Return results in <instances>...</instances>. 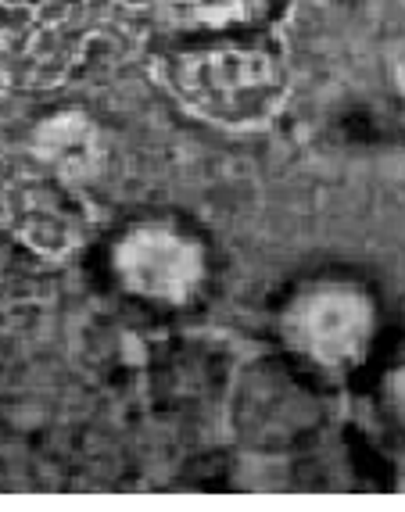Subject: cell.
I'll return each instance as SVG.
<instances>
[{"mask_svg":"<svg viewBox=\"0 0 405 512\" xmlns=\"http://www.w3.org/2000/svg\"><path fill=\"white\" fill-rule=\"evenodd\" d=\"M155 76L183 111L223 129L262 126L287 97L284 51L266 29L162 43Z\"/></svg>","mask_w":405,"mask_h":512,"instance_id":"cell-1","label":"cell"},{"mask_svg":"<svg viewBox=\"0 0 405 512\" xmlns=\"http://www.w3.org/2000/svg\"><path fill=\"white\" fill-rule=\"evenodd\" d=\"M122 0H0V90L44 94L87 61Z\"/></svg>","mask_w":405,"mask_h":512,"instance_id":"cell-2","label":"cell"},{"mask_svg":"<svg viewBox=\"0 0 405 512\" xmlns=\"http://www.w3.org/2000/svg\"><path fill=\"white\" fill-rule=\"evenodd\" d=\"M87 183L26 147L0 162V222L40 258H65L87 240Z\"/></svg>","mask_w":405,"mask_h":512,"instance_id":"cell-3","label":"cell"},{"mask_svg":"<svg viewBox=\"0 0 405 512\" xmlns=\"http://www.w3.org/2000/svg\"><path fill=\"white\" fill-rule=\"evenodd\" d=\"M112 276L144 305H187L208 280V251L190 230L169 219L133 222L112 244Z\"/></svg>","mask_w":405,"mask_h":512,"instance_id":"cell-4","label":"cell"},{"mask_svg":"<svg viewBox=\"0 0 405 512\" xmlns=\"http://www.w3.org/2000/svg\"><path fill=\"white\" fill-rule=\"evenodd\" d=\"M373 337V301L355 283H309L284 308V341L323 369H348Z\"/></svg>","mask_w":405,"mask_h":512,"instance_id":"cell-5","label":"cell"},{"mask_svg":"<svg viewBox=\"0 0 405 512\" xmlns=\"http://www.w3.org/2000/svg\"><path fill=\"white\" fill-rule=\"evenodd\" d=\"M276 15V0H147V22L162 43L262 33Z\"/></svg>","mask_w":405,"mask_h":512,"instance_id":"cell-6","label":"cell"}]
</instances>
